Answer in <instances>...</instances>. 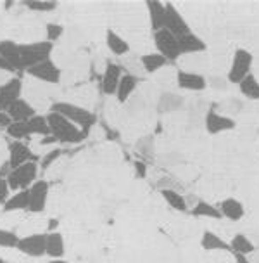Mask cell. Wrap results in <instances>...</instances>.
Instances as JSON below:
<instances>
[{
	"label": "cell",
	"instance_id": "1",
	"mask_svg": "<svg viewBox=\"0 0 259 263\" xmlns=\"http://www.w3.org/2000/svg\"><path fill=\"white\" fill-rule=\"evenodd\" d=\"M47 121L50 126V135L57 140L59 145H76L87 139L82 128H78L76 125L59 112H47Z\"/></svg>",
	"mask_w": 259,
	"mask_h": 263
},
{
	"label": "cell",
	"instance_id": "2",
	"mask_svg": "<svg viewBox=\"0 0 259 263\" xmlns=\"http://www.w3.org/2000/svg\"><path fill=\"white\" fill-rule=\"evenodd\" d=\"M50 111L59 112V115H63L64 118H68L71 123L76 125L78 128H82L87 137H88V132L95 126V121H97L95 115H93L88 107L73 104V102H69V101H55L54 104H52Z\"/></svg>",
	"mask_w": 259,
	"mask_h": 263
},
{
	"label": "cell",
	"instance_id": "3",
	"mask_svg": "<svg viewBox=\"0 0 259 263\" xmlns=\"http://www.w3.org/2000/svg\"><path fill=\"white\" fill-rule=\"evenodd\" d=\"M54 44L47 40L30 42V44H17V54H19V69L31 68V66L42 63V61L50 59Z\"/></svg>",
	"mask_w": 259,
	"mask_h": 263
},
{
	"label": "cell",
	"instance_id": "4",
	"mask_svg": "<svg viewBox=\"0 0 259 263\" xmlns=\"http://www.w3.org/2000/svg\"><path fill=\"white\" fill-rule=\"evenodd\" d=\"M38 173H40L38 163L30 161V163L21 164V166H17V168H12V172L9 173V177H7V182L14 192L28 191L36 180H38Z\"/></svg>",
	"mask_w": 259,
	"mask_h": 263
},
{
	"label": "cell",
	"instance_id": "5",
	"mask_svg": "<svg viewBox=\"0 0 259 263\" xmlns=\"http://www.w3.org/2000/svg\"><path fill=\"white\" fill-rule=\"evenodd\" d=\"M252 64H254V55L251 50L238 47L233 52L232 64H230V68H228V74H227L228 82L238 85L247 74L252 73Z\"/></svg>",
	"mask_w": 259,
	"mask_h": 263
},
{
	"label": "cell",
	"instance_id": "6",
	"mask_svg": "<svg viewBox=\"0 0 259 263\" xmlns=\"http://www.w3.org/2000/svg\"><path fill=\"white\" fill-rule=\"evenodd\" d=\"M154 47L155 52H159L168 63H176L182 58L180 45H178V39L168 30H159L154 33Z\"/></svg>",
	"mask_w": 259,
	"mask_h": 263
},
{
	"label": "cell",
	"instance_id": "7",
	"mask_svg": "<svg viewBox=\"0 0 259 263\" xmlns=\"http://www.w3.org/2000/svg\"><path fill=\"white\" fill-rule=\"evenodd\" d=\"M26 74L28 78L36 80V82L42 83H50V85H57L61 78H63V71H61V68L52 59L42 61V63L28 68Z\"/></svg>",
	"mask_w": 259,
	"mask_h": 263
},
{
	"label": "cell",
	"instance_id": "8",
	"mask_svg": "<svg viewBox=\"0 0 259 263\" xmlns=\"http://www.w3.org/2000/svg\"><path fill=\"white\" fill-rule=\"evenodd\" d=\"M16 250L26 256L31 258H42L47 255V232H36L28 234L25 237H19Z\"/></svg>",
	"mask_w": 259,
	"mask_h": 263
},
{
	"label": "cell",
	"instance_id": "9",
	"mask_svg": "<svg viewBox=\"0 0 259 263\" xmlns=\"http://www.w3.org/2000/svg\"><path fill=\"white\" fill-rule=\"evenodd\" d=\"M50 194V184L47 180H36L28 189V211L30 213H42L47 206Z\"/></svg>",
	"mask_w": 259,
	"mask_h": 263
},
{
	"label": "cell",
	"instance_id": "10",
	"mask_svg": "<svg viewBox=\"0 0 259 263\" xmlns=\"http://www.w3.org/2000/svg\"><path fill=\"white\" fill-rule=\"evenodd\" d=\"M164 30H168L169 33L180 39V36L190 33V25L185 21L183 14L178 11V7L175 4H166V17H164Z\"/></svg>",
	"mask_w": 259,
	"mask_h": 263
},
{
	"label": "cell",
	"instance_id": "11",
	"mask_svg": "<svg viewBox=\"0 0 259 263\" xmlns=\"http://www.w3.org/2000/svg\"><path fill=\"white\" fill-rule=\"evenodd\" d=\"M123 74H125L123 66L119 63H112V61H109V63L106 64V69H104V73L101 77L102 93H106V96H116L117 85H119Z\"/></svg>",
	"mask_w": 259,
	"mask_h": 263
},
{
	"label": "cell",
	"instance_id": "12",
	"mask_svg": "<svg viewBox=\"0 0 259 263\" xmlns=\"http://www.w3.org/2000/svg\"><path fill=\"white\" fill-rule=\"evenodd\" d=\"M176 85L182 90L188 92H202L207 87V78L199 71H190V69L180 68L176 71Z\"/></svg>",
	"mask_w": 259,
	"mask_h": 263
},
{
	"label": "cell",
	"instance_id": "13",
	"mask_svg": "<svg viewBox=\"0 0 259 263\" xmlns=\"http://www.w3.org/2000/svg\"><path fill=\"white\" fill-rule=\"evenodd\" d=\"M23 93H25V82L19 77H12L0 87V109L6 111L12 102L23 97Z\"/></svg>",
	"mask_w": 259,
	"mask_h": 263
},
{
	"label": "cell",
	"instance_id": "14",
	"mask_svg": "<svg viewBox=\"0 0 259 263\" xmlns=\"http://www.w3.org/2000/svg\"><path fill=\"white\" fill-rule=\"evenodd\" d=\"M35 154H33L31 147L23 140H12L9 142V158L7 161L12 168H17L25 163L35 161Z\"/></svg>",
	"mask_w": 259,
	"mask_h": 263
},
{
	"label": "cell",
	"instance_id": "15",
	"mask_svg": "<svg viewBox=\"0 0 259 263\" xmlns=\"http://www.w3.org/2000/svg\"><path fill=\"white\" fill-rule=\"evenodd\" d=\"M204 125L209 135H218V134H223V132H230L237 126L235 120H232L230 116L220 115L218 111H207Z\"/></svg>",
	"mask_w": 259,
	"mask_h": 263
},
{
	"label": "cell",
	"instance_id": "16",
	"mask_svg": "<svg viewBox=\"0 0 259 263\" xmlns=\"http://www.w3.org/2000/svg\"><path fill=\"white\" fill-rule=\"evenodd\" d=\"M178 45H180L182 55H195V54H204L207 50L206 42L201 39L199 35H195L194 31L187 33L178 39Z\"/></svg>",
	"mask_w": 259,
	"mask_h": 263
},
{
	"label": "cell",
	"instance_id": "17",
	"mask_svg": "<svg viewBox=\"0 0 259 263\" xmlns=\"http://www.w3.org/2000/svg\"><path fill=\"white\" fill-rule=\"evenodd\" d=\"M218 210L221 213V218L232 220V222H238L246 217V206L242 201L235 199V197H227L218 204Z\"/></svg>",
	"mask_w": 259,
	"mask_h": 263
},
{
	"label": "cell",
	"instance_id": "18",
	"mask_svg": "<svg viewBox=\"0 0 259 263\" xmlns=\"http://www.w3.org/2000/svg\"><path fill=\"white\" fill-rule=\"evenodd\" d=\"M149 12V25L154 33L159 30H164V17H166V4L159 0H149L145 4Z\"/></svg>",
	"mask_w": 259,
	"mask_h": 263
},
{
	"label": "cell",
	"instance_id": "19",
	"mask_svg": "<svg viewBox=\"0 0 259 263\" xmlns=\"http://www.w3.org/2000/svg\"><path fill=\"white\" fill-rule=\"evenodd\" d=\"M138 83H140L138 77H133V74L125 73L123 78H121V82H119V85H117L116 101L119 102V104H126V102L135 96L136 88H138Z\"/></svg>",
	"mask_w": 259,
	"mask_h": 263
},
{
	"label": "cell",
	"instance_id": "20",
	"mask_svg": "<svg viewBox=\"0 0 259 263\" xmlns=\"http://www.w3.org/2000/svg\"><path fill=\"white\" fill-rule=\"evenodd\" d=\"M6 111H7V115L11 116L12 121H28L35 115H38V112L35 111V107H33L25 97H21V99H17L16 102H12Z\"/></svg>",
	"mask_w": 259,
	"mask_h": 263
},
{
	"label": "cell",
	"instance_id": "21",
	"mask_svg": "<svg viewBox=\"0 0 259 263\" xmlns=\"http://www.w3.org/2000/svg\"><path fill=\"white\" fill-rule=\"evenodd\" d=\"M106 45L109 49V52L114 54L116 58H125L130 52V44L112 28L106 31Z\"/></svg>",
	"mask_w": 259,
	"mask_h": 263
},
{
	"label": "cell",
	"instance_id": "22",
	"mask_svg": "<svg viewBox=\"0 0 259 263\" xmlns=\"http://www.w3.org/2000/svg\"><path fill=\"white\" fill-rule=\"evenodd\" d=\"M201 248L204 251H230L232 253V248H230V242L225 241L223 237L218 236L213 230H204L201 237Z\"/></svg>",
	"mask_w": 259,
	"mask_h": 263
},
{
	"label": "cell",
	"instance_id": "23",
	"mask_svg": "<svg viewBox=\"0 0 259 263\" xmlns=\"http://www.w3.org/2000/svg\"><path fill=\"white\" fill-rule=\"evenodd\" d=\"M140 64H142V68H144V73H147V74H157L161 69L169 66L168 61L159 52H155V50L154 52L144 54L142 58H140Z\"/></svg>",
	"mask_w": 259,
	"mask_h": 263
},
{
	"label": "cell",
	"instance_id": "24",
	"mask_svg": "<svg viewBox=\"0 0 259 263\" xmlns=\"http://www.w3.org/2000/svg\"><path fill=\"white\" fill-rule=\"evenodd\" d=\"M47 256L52 260L55 258H63L66 253V242L64 236L61 232H47Z\"/></svg>",
	"mask_w": 259,
	"mask_h": 263
},
{
	"label": "cell",
	"instance_id": "25",
	"mask_svg": "<svg viewBox=\"0 0 259 263\" xmlns=\"http://www.w3.org/2000/svg\"><path fill=\"white\" fill-rule=\"evenodd\" d=\"M161 196H163V199L166 201V204H168L171 210L178 211V213H187V211H188V203H187V199H185V197H183L178 191L163 189V191H161Z\"/></svg>",
	"mask_w": 259,
	"mask_h": 263
},
{
	"label": "cell",
	"instance_id": "26",
	"mask_svg": "<svg viewBox=\"0 0 259 263\" xmlns=\"http://www.w3.org/2000/svg\"><path fill=\"white\" fill-rule=\"evenodd\" d=\"M230 248H232V253H238V255H252L254 251H256V246H254V242L249 239L246 234H235L230 239Z\"/></svg>",
	"mask_w": 259,
	"mask_h": 263
},
{
	"label": "cell",
	"instance_id": "27",
	"mask_svg": "<svg viewBox=\"0 0 259 263\" xmlns=\"http://www.w3.org/2000/svg\"><path fill=\"white\" fill-rule=\"evenodd\" d=\"M4 213L12 211H28V191H17L9 197L7 203L2 206Z\"/></svg>",
	"mask_w": 259,
	"mask_h": 263
},
{
	"label": "cell",
	"instance_id": "28",
	"mask_svg": "<svg viewBox=\"0 0 259 263\" xmlns=\"http://www.w3.org/2000/svg\"><path fill=\"white\" fill-rule=\"evenodd\" d=\"M240 93L251 101H259V78L254 73L247 74L242 82L238 83Z\"/></svg>",
	"mask_w": 259,
	"mask_h": 263
},
{
	"label": "cell",
	"instance_id": "29",
	"mask_svg": "<svg viewBox=\"0 0 259 263\" xmlns=\"http://www.w3.org/2000/svg\"><path fill=\"white\" fill-rule=\"evenodd\" d=\"M190 213L197 218H211V220H221V213L216 204H211L207 201H199L195 203L194 208L190 210Z\"/></svg>",
	"mask_w": 259,
	"mask_h": 263
},
{
	"label": "cell",
	"instance_id": "30",
	"mask_svg": "<svg viewBox=\"0 0 259 263\" xmlns=\"http://www.w3.org/2000/svg\"><path fill=\"white\" fill-rule=\"evenodd\" d=\"M26 125H28V132H30V137L31 135H38V137H47V135H50L49 121H47V116H44V115H35L31 120L26 121Z\"/></svg>",
	"mask_w": 259,
	"mask_h": 263
},
{
	"label": "cell",
	"instance_id": "31",
	"mask_svg": "<svg viewBox=\"0 0 259 263\" xmlns=\"http://www.w3.org/2000/svg\"><path fill=\"white\" fill-rule=\"evenodd\" d=\"M66 153H68V149H64L63 145H55V147H50L49 151H47V153L44 154V156H42L40 163H38V166H40L44 172L50 170V168L54 166V164L57 163L59 159L64 156Z\"/></svg>",
	"mask_w": 259,
	"mask_h": 263
},
{
	"label": "cell",
	"instance_id": "32",
	"mask_svg": "<svg viewBox=\"0 0 259 263\" xmlns=\"http://www.w3.org/2000/svg\"><path fill=\"white\" fill-rule=\"evenodd\" d=\"M6 134L14 140H25L30 137V132H28L26 121H12L6 130Z\"/></svg>",
	"mask_w": 259,
	"mask_h": 263
},
{
	"label": "cell",
	"instance_id": "33",
	"mask_svg": "<svg viewBox=\"0 0 259 263\" xmlns=\"http://www.w3.org/2000/svg\"><path fill=\"white\" fill-rule=\"evenodd\" d=\"M21 6L26 7L28 11L40 12V14H50V12H54L55 9L59 7L55 2H30V0H26V2H21Z\"/></svg>",
	"mask_w": 259,
	"mask_h": 263
},
{
	"label": "cell",
	"instance_id": "34",
	"mask_svg": "<svg viewBox=\"0 0 259 263\" xmlns=\"http://www.w3.org/2000/svg\"><path fill=\"white\" fill-rule=\"evenodd\" d=\"M17 242H19V236H17V232L0 227V248H6V250H16Z\"/></svg>",
	"mask_w": 259,
	"mask_h": 263
},
{
	"label": "cell",
	"instance_id": "35",
	"mask_svg": "<svg viewBox=\"0 0 259 263\" xmlns=\"http://www.w3.org/2000/svg\"><path fill=\"white\" fill-rule=\"evenodd\" d=\"M64 35V26L59 25V23H47L45 26V36H47V42H50V44H54V42H57L61 36Z\"/></svg>",
	"mask_w": 259,
	"mask_h": 263
},
{
	"label": "cell",
	"instance_id": "36",
	"mask_svg": "<svg viewBox=\"0 0 259 263\" xmlns=\"http://www.w3.org/2000/svg\"><path fill=\"white\" fill-rule=\"evenodd\" d=\"M11 192H12V189H11V185H9L7 178L0 177V206H4L7 203V199L12 196Z\"/></svg>",
	"mask_w": 259,
	"mask_h": 263
},
{
	"label": "cell",
	"instance_id": "37",
	"mask_svg": "<svg viewBox=\"0 0 259 263\" xmlns=\"http://www.w3.org/2000/svg\"><path fill=\"white\" fill-rule=\"evenodd\" d=\"M9 158V142L0 135V164L6 163Z\"/></svg>",
	"mask_w": 259,
	"mask_h": 263
},
{
	"label": "cell",
	"instance_id": "38",
	"mask_svg": "<svg viewBox=\"0 0 259 263\" xmlns=\"http://www.w3.org/2000/svg\"><path fill=\"white\" fill-rule=\"evenodd\" d=\"M135 173L138 178H145L147 177V164H145L144 161H135Z\"/></svg>",
	"mask_w": 259,
	"mask_h": 263
},
{
	"label": "cell",
	"instance_id": "39",
	"mask_svg": "<svg viewBox=\"0 0 259 263\" xmlns=\"http://www.w3.org/2000/svg\"><path fill=\"white\" fill-rule=\"evenodd\" d=\"M11 123H12V120H11V116L7 115V111L0 109V130H7Z\"/></svg>",
	"mask_w": 259,
	"mask_h": 263
},
{
	"label": "cell",
	"instance_id": "40",
	"mask_svg": "<svg viewBox=\"0 0 259 263\" xmlns=\"http://www.w3.org/2000/svg\"><path fill=\"white\" fill-rule=\"evenodd\" d=\"M11 78H12V77H11V73H9V71H4V69H0V87H2L4 83H7Z\"/></svg>",
	"mask_w": 259,
	"mask_h": 263
},
{
	"label": "cell",
	"instance_id": "41",
	"mask_svg": "<svg viewBox=\"0 0 259 263\" xmlns=\"http://www.w3.org/2000/svg\"><path fill=\"white\" fill-rule=\"evenodd\" d=\"M0 69H4V71H9V73L14 71V69L11 68V66H9L7 61L2 58V54H0Z\"/></svg>",
	"mask_w": 259,
	"mask_h": 263
},
{
	"label": "cell",
	"instance_id": "42",
	"mask_svg": "<svg viewBox=\"0 0 259 263\" xmlns=\"http://www.w3.org/2000/svg\"><path fill=\"white\" fill-rule=\"evenodd\" d=\"M232 255L235 258V263H251L246 255H238V253H232Z\"/></svg>",
	"mask_w": 259,
	"mask_h": 263
},
{
	"label": "cell",
	"instance_id": "43",
	"mask_svg": "<svg viewBox=\"0 0 259 263\" xmlns=\"http://www.w3.org/2000/svg\"><path fill=\"white\" fill-rule=\"evenodd\" d=\"M47 263H71V261L63 260V258H55V260H50V261H47Z\"/></svg>",
	"mask_w": 259,
	"mask_h": 263
},
{
	"label": "cell",
	"instance_id": "44",
	"mask_svg": "<svg viewBox=\"0 0 259 263\" xmlns=\"http://www.w3.org/2000/svg\"><path fill=\"white\" fill-rule=\"evenodd\" d=\"M0 263H7L6 260H4V258H0Z\"/></svg>",
	"mask_w": 259,
	"mask_h": 263
}]
</instances>
